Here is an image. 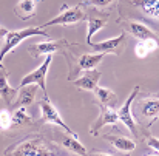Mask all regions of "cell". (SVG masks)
<instances>
[{
  "mask_svg": "<svg viewBox=\"0 0 159 156\" xmlns=\"http://www.w3.org/2000/svg\"><path fill=\"white\" fill-rule=\"evenodd\" d=\"M33 36H47L45 30L43 28H23V30H19V31H8L6 37H5V44L0 50V63H3V59L6 54L12 51L19 44H22L25 39L28 37H33Z\"/></svg>",
  "mask_w": 159,
  "mask_h": 156,
  "instance_id": "obj_2",
  "label": "cell"
},
{
  "mask_svg": "<svg viewBox=\"0 0 159 156\" xmlns=\"http://www.w3.org/2000/svg\"><path fill=\"white\" fill-rule=\"evenodd\" d=\"M131 5L138 6L148 17L159 19V0H131Z\"/></svg>",
  "mask_w": 159,
  "mask_h": 156,
  "instance_id": "obj_17",
  "label": "cell"
},
{
  "mask_svg": "<svg viewBox=\"0 0 159 156\" xmlns=\"http://www.w3.org/2000/svg\"><path fill=\"white\" fill-rule=\"evenodd\" d=\"M39 108H40V111H42V117H40V121L43 122V124H54V125H57V127H60L66 135H71V136H74V138H77V135L63 122V119H62V116L59 114V111L54 108V105L51 104V101H50V98H48V94H45L43 96V99L39 102Z\"/></svg>",
  "mask_w": 159,
  "mask_h": 156,
  "instance_id": "obj_3",
  "label": "cell"
},
{
  "mask_svg": "<svg viewBox=\"0 0 159 156\" xmlns=\"http://www.w3.org/2000/svg\"><path fill=\"white\" fill-rule=\"evenodd\" d=\"M158 98H159V93H158Z\"/></svg>",
  "mask_w": 159,
  "mask_h": 156,
  "instance_id": "obj_29",
  "label": "cell"
},
{
  "mask_svg": "<svg viewBox=\"0 0 159 156\" xmlns=\"http://www.w3.org/2000/svg\"><path fill=\"white\" fill-rule=\"evenodd\" d=\"M12 127V113L8 110L0 111V130H8Z\"/></svg>",
  "mask_w": 159,
  "mask_h": 156,
  "instance_id": "obj_24",
  "label": "cell"
},
{
  "mask_svg": "<svg viewBox=\"0 0 159 156\" xmlns=\"http://www.w3.org/2000/svg\"><path fill=\"white\" fill-rule=\"evenodd\" d=\"M127 31L134 36L136 39L139 40H148V39H158L156 37V33H153L148 26H145L144 23H138V22H128L125 25Z\"/></svg>",
  "mask_w": 159,
  "mask_h": 156,
  "instance_id": "obj_14",
  "label": "cell"
},
{
  "mask_svg": "<svg viewBox=\"0 0 159 156\" xmlns=\"http://www.w3.org/2000/svg\"><path fill=\"white\" fill-rule=\"evenodd\" d=\"M105 53H91V54H82L80 59H79V68L80 70H93L96 68L102 59H104Z\"/></svg>",
  "mask_w": 159,
  "mask_h": 156,
  "instance_id": "obj_18",
  "label": "cell"
},
{
  "mask_svg": "<svg viewBox=\"0 0 159 156\" xmlns=\"http://www.w3.org/2000/svg\"><path fill=\"white\" fill-rule=\"evenodd\" d=\"M36 91H37V85L36 84H28V85H23L19 91V96H17V101L12 104L14 108L17 107H28L34 102L36 99Z\"/></svg>",
  "mask_w": 159,
  "mask_h": 156,
  "instance_id": "obj_13",
  "label": "cell"
},
{
  "mask_svg": "<svg viewBox=\"0 0 159 156\" xmlns=\"http://www.w3.org/2000/svg\"><path fill=\"white\" fill-rule=\"evenodd\" d=\"M62 144H63L66 149H70V150H73L74 153H77V155H87L85 147H84V145H82L74 136H71V135L65 136L63 141H62Z\"/></svg>",
  "mask_w": 159,
  "mask_h": 156,
  "instance_id": "obj_23",
  "label": "cell"
},
{
  "mask_svg": "<svg viewBox=\"0 0 159 156\" xmlns=\"http://www.w3.org/2000/svg\"><path fill=\"white\" fill-rule=\"evenodd\" d=\"M124 42H125V34H120L117 37H113V39H108L104 42H99V44H91L90 47L94 50L96 53H119V50L124 47Z\"/></svg>",
  "mask_w": 159,
  "mask_h": 156,
  "instance_id": "obj_12",
  "label": "cell"
},
{
  "mask_svg": "<svg viewBox=\"0 0 159 156\" xmlns=\"http://www.w3.org/2000/svg\"><path fill=\"white\" fill-rule=\"evenodd\" d=\"M113 0H84L80 5L82 6H94V8H105V6H108L110 3H111Z\"/></svg>",
  "mask_w": 159,
  "mask_h": 156,
  "instance_id": "obj_25",
  "label": "cell"
},
{
  "mask_svg": "<svg viewBox=\"0 0 159 156\" xmlns=\"http://www.w3.org/2000/svg\"><path fill=\"white\" fill-rule=\"evenodd\" d=\"M82 8H84L82 5H77V6H73V8L63 6L62 11H60V14L57 17L51 19L50 22H47L43 25V28L53 26V25H74V23H79V22L87 20V14H85V11Z\"/></svg>",
  "mask_w": 159,
  "mask_h": 156,
  "instance_id": "obj_4",
  "label": "cell"
},
{
  "mask_svg": "<svg viewBox=\"0 0 159 156\" xmlns=\"http://www.w3.org/2000/svg\"><path fill=\"white\" fill-rule=\"evenodd\" d=\"M56 153H60V152L53 149V145L48 144L42 138H30L20 144H16L14 149L5 150V155L14 156H53Z\"/></svg>",
  "mask_w": 159,
  "mask_h": 156,
  "instance_id": "obj_1",
  "label": "cell"
},
{
  "mask_svg": "<svg viewBox=\"0 0 159 156\" xmlns=\"http://www.w3.org/2000/svg\"><path fill=\"white\" fill-rule=\"evenodd\" d=\"M159 47V40L158 39H148V40H139V44L136 45L134 51H136V56L144 59L147 57L152 51H155Z\"/></svg>",
  "mask_w": 159,
  "mask_h": 156,
  "instance_id": "obj_19",
  "label": "cell"
},
{
  "mask_svg": "<svg viewBox=\"0 0 159 156\" xmlns=\"http://www.w3.org/2000/svg\"><path fill=\"white\" fill-rule=\"evenodd\" d=\"M104 139L108 141L114 149H117L119 152H133L136 149L134 141L125 138V136H116V135H105Z\"/></svg>",
  "mask_w": 159,
  "mask_h": 156,
  "instance_id": "obj_16",
  "label": "cell"
},
{
  "mask_svg": "<svg viewBox=\"0 0 159 156\" xmlns=\"http://www.w3.org/2000/svg\"><path fill=\"white\" fill-rule=\"evenodd\" d=\"M102 77V73L98 71V70H87V73L84 76H80L79 79H76L73 84L74 87L80 88V90H87V91H93L98 84H99V79Z\"/></svg>",
  "mask_w": 159,
  "mask_h": 156,
  "instance_id": "obj_10",
  "label": "cell"
},
{
  "mask_svg": "<svg viewBox=\"0 0 159 156\" xmlns=\"http://www.w3.org/2000/svg\"><path fill=\"white\" fill-rule=\"evenodd\" d=\"M117 122H119L117 111H114L113 107H110V105L101 104V114H99V117L94 121V124L91 125L90 133H91L93 136H98V133H99V130H101L102 127H105V125H114V124H117Z\"/></svg>",
  "mask_w": 159,
  "mask_h": 156,
  "instance_id": "obj_8",
  "label": "cell"
},
{
  "mask_svg": "<svg viewBox=\"0 0 159 156\" xmlns=\"http://www.w3.org/2000/svg\"><path fill=\"white\" fill-rule=\"evenodd\" d=\"M139 90H141L139 87H134L133 91L130 93V96L127 98V101L122 104V107H120L119 111H117L119 122H124L125 127H127L134 136H139V131H138V124H136V121H134V117H133V113H131V105L134 102V99H136Z\"/></svg>",
  "mask_w": 159,
  "mask_h": 156,
  "instance_id": "obj_5",
  "label": "cell"
},
{
  "mask_svg": "<svg viewBox=\"0 0 159 156\" xmlns=\"http://www.w3.org/2000/svg\"><path fill=\"white\" fill-rule=\"evenodd\" d=\"M8 77H9V71H6L3 67L0 68V99L3 102H6V105L12 107L14 104V99L19 96V90L17 88H12L8 82Z\"/></svg>",
  "mask_w": 159,
  "mask_h": 156,
  "instance_id": "obj_9",
  "label": "cell"
},
{
  "mask_svg": "<svg viewBox=\"0 0 159 156\" xmlns=\"http://www.w3.org/2000/svg\"><path fill=\"white\" fill-rule=\"evenodd\" d=\"M141 114L147 119H156L159 116V101L147 99L141 102Z\"/></svg>",
  "mask_w": 159,
  "mask_h": 156,
  "instance_id": "obj_20",
  "label": "cell"
},
{
  "mask_svg": "<svg viewBox=\"0 0 159 156\" xmlns=\"http://www.w3.org/2000/svg\"><path fill=\"white\" fill-rule=\"evenodd\" d=\"M2 67H3V65H2V63H0V68H2Z\"/></svg>",
  "mask_w": 159,
  "mask_h": 156,
  "instance_id": "obj_28",
  "label": "cell"
},
{
  "mask_svg": "<svg viewBox=\"0 0 159 156\" xmlns=\"http://www.w3.org/2000/svg\"><path fill=\"white\" fill-rule=\"evenodd\" d=\"M51 62H53V54H47L45 57V62L34 71H31L30 74H26L22 82H20V87L23 85H28V84H36L37 87H40L43 90V93L47 94V74H48V70L51 67Z\"/></svg>",
  "mask_w": 159,
  "mask_h": 156,
  "instance_id": "obj_6",
  "label": "cell"
},
{
  "mask_svg": "<svg viewBox=\"0 0 159 156\" xmlns=\"http://www.w3.org/2000/svg\"><path fill=\"white\" fill-rule=\"evenodd\" d=\"M107 19H108V14H101V12H96L94 16L91 14L90 17H87V20H88L87 44H88V45L93 44V36H96V33L101 31V30L107 25Z\"/></svg>",
  "mask_w": 159,
  "mask_h": 156,
  "instance_id": "obj_11",
  "label": "cell"
},
{
  "mask_svg": "<svg viewBox=\"0 0 159 156\" xmlns=\"http://www.w3.org/2000/svg\"><path fill=\"white\" fill-rule=\"evenodd\" d=\"M147 145L150 147V149H153L155 152H158L159 153V139L158 138H153V136H147Z\"/></svg>",
  "mask_w": 159,
  "mask_h": 156,
  "instance_id": "obj_26",
  "label": "cell"
},
{
  "mask_svg": "<svg viewBox=\"0 0 159 156\" xmlns=\"http://www.w3.org/2000/svg\"><path fill=\"white\" fill-rule=\"evenodd\" d=\"M93 91H94V96H96V99H98L99 104L113 107L114 101H116V94H114V91H111L110 88H104V87H96Z\"/></svg>",
  "mask_w": 159,
  "mask_h": 156,
  "instance_id": "obj_21",
  "label": "cell"
},
{
  "mask_svg": "<svg viewBox=\"0 0 159 156\" xmlns=\"http://www.w3.org/2000/svg\"><path fill=\"white\" fill-rule=\"evenodd\" d=\"M36 8H37V0H19L14 12L20 20L26 22L36 16Z\"/></svg>",
  "mask_w": 159,
  "mask_h": 156,
  "instance_id": "obj_15",
  "label": "cell"
},
{
  "mask_svg": "<svg viewBox=\"0 0 159 156\" xmlns=\"http://www.w3.org/2000/svg\"><path fill=\"white\" fill-rule=\"evenodd\" d=\"M31 122H33V119L28 114L25 107H17L14 110V113H12V125H28Z\"/></svg>",
  "mask_w": 159,
  "mask_h": 156,
  "instance_id": "obj_22",
  "label": "cell"
},
{
  "mask_svg": "<svg viewBox=\"0 0 159 156\" xmlns=\"http://www.w3.org/2000/svg\"><path fill=\"white\" fill-rule=\"evenodd\" d=\"M6 34H8V30H6V28H3V26H0V39H5V37H6Z\"/></svg>",
  "mask_w": 159,
  "mask_h": 156,
  "instance_id": "obj_27",
  "label": "cell"
},
{
  "mask_svg": "<svg viewBox=\"0 0 159 156\" xmlns=\"http://www.w3.org/2000/svg\"><path fill=\"white\" fill-rule=\"evenodd\" d=\"M65 47H68V42H66L65 39L48 40V42H40V44H36V45L30 47V48H28V53H30L34 59H39V57H42V56L60 51V50L65 48Z\"/></svg>",
  "mask_w": 159,
  "mask_h": 156,
  "instance_id": "obj_7",
  "label": "cell"
}]
</instances>
